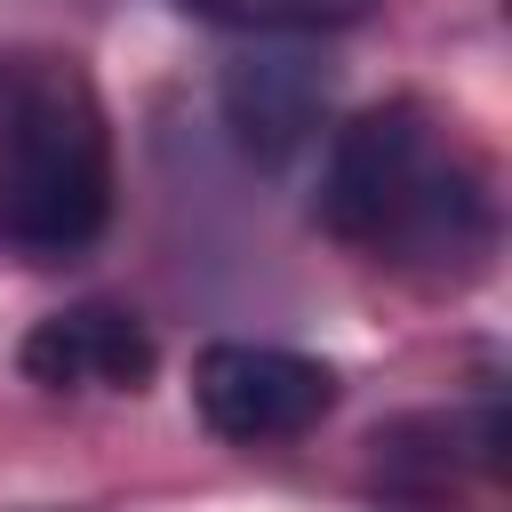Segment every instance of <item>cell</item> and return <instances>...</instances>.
<instances>
[{
	"label": "cell",
	"mask_w": 512,
	"mask_h": 512,
	"mask_svg": "<svg viewBox=\"0 0 512 512\" xmlns=\"http://www.w3.org/2000/svg\"><path fill=\"white\" fill-rule=\"evenodd\" d=\"M192 408L232 448L304 440L336 408V368L288 344H208L192 360Z\"/></svg>",
	"instance_id": "3957f363"
},
{
	"label": "cell",
	"mask_w": 512,
	"mask_h": 512,
	"mask_svg": "<svg viewBox=\"0 0 512 512\" xmlns=\"http://www.w3.org/2000/svg\"><path fill=\"white\" fill-rule=\"evenodd\" d=\"M112 224V120L80 56L0 48V256L72 264Z\"/></svg>",
	"instance_id": "7a4b0ae2"
},
{
	"label": "cell",
	"mask_w": 512,
	"mask_h": 512,
	"mask_svg": "<svg viewBox=\"0 0 512 512\" xmlns=\"http://www.w3.org/2000/svg\"><path fill=\"white\" fill-rule=\"evenodd\" d=\"M176 8L200 16V24H224V32L296 40V32H344V24H360L376 0H176Z\"/></svg>",
	"instance_id": "8992f818"
},
{
	"label": "cell",
	"mask_w": 512,
	"mask_h": 512,
	"mask_svg": "<svg viewBox=\"0 0 512 512\" xmlns=\"http://www.w3.org/2000/svg\"><path fill=\"white\" fill-rule=\"evenodd\" d=\"M320 232L408 272V280H472L496 248V176L416 96H392L328 136L320 160Z\"/></svg>",
	"instance_id": "6da1fadb"
},
{
	"label": "cell",
	"mask_w": 512,
	"mask_h": 512,
	"mask_svg": "<svg viewBox=\"0 0 512 512\" xmlns=\"http://www.w3.org/2000/svg\"><path fill=\"white\" fill-rule=\"evenodd\" d=\"M328 120V72L304 48H248L224 64V128L256 168H288Z\"/></svg>",
	"instance_id": "277c9868"
},
{
	"label": "cell",
	"mask_w": 512,
	"mask_h": 512,
	"mask_svg": "<svg viewBox=\"0 0 512 512\" xmlns=\"http://www.w3.org/2000/svg\"><path fill=\"white\" fill-rule=\"evenodd\" d=\"M16 368L40 392H144L160 352L128 304H64L24 336Z\"/></svg>",
	"instance_id": "5b68a950"
}]
</instances>
